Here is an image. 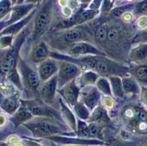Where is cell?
<instances>
[{
	"label": "cell",
	"instance_id": "47",
	"mask_svg": "<svg viewBox=\"0 0 147 146\" xmlns=\"http://www.w3.org/2000/svg\"><path fill=\"white\" fill-rule=\"evenodd\" d=\"M1 138H2V137H1V134H0V139H1Z\"/></svg>",
	"mask_w": 147,
	"mask_h": 146
},
{
	"label": "cell",
	"instance_id": "38",
	"mask_svg": "<svg viewBox=\"0 0 147 146\" xmlns=\"http://www.w3.org/2000/svg\"><path fill=\"white\" fill-rule=\"evenodd\" d=\"M138 128L141 131H145L147 129V123L146 122H140Z\"/></svg>",
	"mask_w": 147,
	"mask_h": 146
},
{
	"label": "cell",
	"instance_id": "43",
	"mask_svg": "<svg viewBox=\"0 0 147 146\" xmlns=\"http://www.w3.org/2000/svg\"><path fill=\"white\" fill-rule=\"evenodd\" d=\"M143 98H144L145 102H147V89L144 91V93H143Z\"/></svg>",
	"mask_w": 147,
	"mask_h": 146
},
{
	"label": "cell",
	"instance_id": "2",
	"mask_svg": "<svg viewBox=\"0 0 147 146\" xmlns=\"http://www.w3.org/2000/svg\"><path fill=\"white\" fill-rule=\"evenodd\" d=\"M58 89H61L69 82L75 81L82 73V69L78 65L65 60H58Z\"/></svg>",
	"mask_w": 147,
	"mask_h": 146
},
{
	"label": "cell",
	"instance_id": "42",
	"mask_svg": "<svg viewBox=\"0 0 147 146\" xmlns=\"http://www.w3.org/2000/svg\"><path fill=\"white\" fill-rule=\"evenodd\" d=\"M40 0H26V2L28 4H32L34 5V3H37V2H39Z\"/></svg>",
	"mask_w": 147,
	"mask_h": 146
},
{
	"label": "cell",
	"instance_id": "17",
	"mask_svg": "<svg viewBox=\"0 0 147 146\" xmlns=\"http://www.w3.org/2000/svg\"><path fill=\"white\" fill-rule=\"evenodd\" d=\"M96 86L100 91V93L102 92L105 95H110V96L112 95L111 88L108 78L105 77H99L96 82Z\"/></svg>",
	"mask_w": 147,
	"mask_h": 146
},
{
	"label": "cell",
	"instance_id": "23",
	"mask_svg": "<svg viewBox=\"0 0 147 146\" xmlns=\"http://www.w3.org/2000/svg\"><path fill=\"white\" fill-rule=\"evenodd\" d=\"M2 106L5 110L8 113H13L18 107V103L16 102V100L5 98L2 102Z\"/></svg>",
	"mask_w": 147,
	"mask_h": 146
},
{
	"label": "cell",
	"instance_id": "14",
	"mask_svg": "<svg viewBox=\"0 0 147 146\" xmlns=\"http://www.w3.org/2000/svg\"><path fill=\"white\" fill-rule=\"evenodd\" d=\"M17 61V52L13 49L6 53L0 61V70L3 73H9L14 69Z\"/></svg>",
	"mask_w": 147,
	"mask_h": 146
},
{
	"label": "cell",
	"instance_id": "33",
	"mask_svg": "<svg viewBox=\"0 0 147 146\" xmlns=\"http://www.w3.org/2000/svg\"><path fill=\"white\" fill-rule=\"evenodd\" d=\"M11 37H4V38H2L0 40V46L1 47H6L8 46L9 45H11Z\"/></svg>",
	"mask_w": 147,
	"mask_h": 146
},
{
	"label": "cell",
	"instance_id": "24",
	"mask_svg": "<svg viewBox=\"0 0 147 146\" xmlns=\"http://www.w3.org/2000/svg\"><path fill=\"white\" fill-rule=\"evenodd\" d=\"M107 32L108 30L105 26H100L96 32V37L100 43H104L107 40Z\"/></svg>",
	"mask_w": 147,
	"mask_h": 146
},
{
	"label": "cell",
	"instance_id": "3",
	"mask_svg": "<svg viewBox=\"0 0 147 146\" xmlns=\"http://www.w3.org/2000/svg\"><path fill=\"white\" fill-rule=\"evenodd\" d=\"M21 67L25 86L28 89V92L32 95V98H37V96L40 98L39 91L42 81L38 75L37 68H34L33 65L32 67L28 66L26 63H21Z\"/></svg>",
	"mask_w": 147,
	"mask_h": 146
},
{
	"label": "cell",
	"instance_id": "19",
	"mask_svg": "<svg viewBox=\"0 0 147 146\" xmlns=\"http://www.w3.org/2000/svg\"><path fill=\"white\" fill-rule=\"evenodd\" d=\"M32 117H33V115L30 113L28 110H22L15 115L14 118H13V122H14L15 125L18 126L22 122L31 119Z\"/></svg>",
	"mask_w": 147,
	"mask_h": 146
},
{
	"label": "cell",
	"instance_id": "39",
	"mask_svg": "<svg viewBox=\"0 0 147 146\" xmlns=\"http://www.w3.org/2000/svg\"><path fill=\"white\" fill-rule=\"evenodd\" d=\"M6 123V117L2 114H0V127L5 125Z\"/></svg>",
	"mask_w": 147,
	"mask_h": 146
},
{
	"label": "cell",
	"instance_id": "4",
	"mask_svg": "<svg viewBox=\"0 0 147 146\" xmlns=\"http://www.w3.org/2000/svg\"><path fill=\"white\" fill-rule=\"evenodd\" d=\"M57 91L58 78L56 75L41 84L39 91V97L41 102L47 105L52 106L55 102Z\"/></svg>",
	"mask_w": 147,
	"mask_h": 146
},
{
	"label": "cell",
	"instance_id": "41",
	"mask_svg": "<svg viewBox=\"0 0 147 146\" xmlns=\"http://www.w3.org/2000/svg\"><path fill=\"white\" fill-rule=\"evenodd\" d=\"M58 5H60V7L62 8V7H65V6H67L68 1H67V0H58Z\"/></svg>",
	"mask_w": 147,
	"mask_h": 146
},
{
	"label": "cell",
	"instance_id": "21",
	"mask_svg": "<svg viewBox=\"0 0 147 146\" xmlns=\"http://www.w3.org/2000/svg\"><path fill=\"white\" fill-rule=\"evenodd\" d=\"M131 57L135 62H142L143 61H144L146 57H147L146 46L139 47V48L134 49L131 54Z\"/></svg>",
	"mask_w": 147,
	"mask_h": 146
},
{
	"label": "cell",
	"instance_id": "20",
	"mask_svg": "<svg viewBox=\"0 0 147 146\" xmlns=\"http://www.w3.org/2000/svg\"><path fill=\"white\" fill-rule=\"evenodd\" d=\"M122 85L124 93H134L137 92L136 83L132 78L125 77L122 78Z\"/></svg>",
	"mask_w": 147,
	"mask_h": 146
},
{
	"label": "cell",
	"instance_id": "29",
	"mask_svg": "<svg viewBox=\"0 0 147 146\" xmlns=\"http://www.w3.org/2000/svg\"><path fill=\"white\" fill-rule=\"evenodd\" d=\"M89 128V134L91 136L96 135L99 131V127L96 123H92L88 126Z\"/></svg>",
	"mask_w": 147,
	"mask_h": 146
},
{
	"label": "cell",
	"instance_id": "36",
	"mask_svg": "<svg viewBox=\"0 0 147 146\" xmlns=\"http://www.w3.org/2000/svg\"><path fill=\"white\" fill-rule=\"evenodd\" d=\"M67 5L71 8V10L77 9L78 7V2L77 0H69Z\"/></svg>",
	"mask_w": 147,
	"mask_h": 146
},
{
	"label": "cell",
	"instance_id": "35",
	"mask_svg": "<svg viewBox=\"0 0 147 146\" xmlns=\"http://www.w3.org/2000/svg\"><path fill=\"white\" fill-rule=\"evenodd\" d=\"M138 13H147V0L144 1L138 8Z\"/></svg>",
	"mask_w": 147,
	"mask_h": 146
},
{
	"label": "cell",
	"instance_id": "6",
	"mask_svg": "<svg viewBox=\"0 0 147 146\" xmlns=\"http://www.w3.org/2000/svg\"><path fill=\"white\" fill-rule=\"evenodd\" d=\"M69 57L73 58L86 57V56H104L101 50L98 49L89 42H80L76 43L68 50Z\"/></svg>",
	"mask_w": 147,
	"mask_h": 146
},
{
	"label": "cell",
	"instance_id": "44",
	"mask_svg": "<svg viewBox=\"0 0 147 146\" xmlns=\"http://www.w3.org/2000/svg\"><path fill=\"white\" fill-rule=\"evenodd\" d=\"M91 2V0H83V2L84 4H87V3H89V2Z\"/></svg>",
	"mask_w": 147,
	"mask_h": 146
},
{
	"label": "cell",
	"instance_id": "34",
	"mask_svg": "<svg viewBox=\"0 0 147 146\" xmlns=\"http://www.w3.org/2000/svg\"><path fill=\"white\" fill-rule=\"evenodd\" d=\"M61 13L64 17H69L72 14V10H71V8L68 5L65 6V7H63L61 8Z\"/></svg>",
	"mask_w": 147,
	"mask_h": 146
},
{
	"label": "cell",
	"instance_id": "15",
	"mask_svg": "<svg viewBox=\"0 0 147 146\" xmlns=\"http://www.w3.org/2000/svg\"><path fill=\"white\" fill-rule=\"evenodd\" d=\"M59 110L61 111V116L63 117V119L69 124V125L72 128H76V117H75V114L73 112V110L69 108V105H67V103L61 98V97L59 99Z\"/></svg>",
	"mask_w": 147,
	"mask_h": 146
},
{
	"label": "cell",
	"instance_id": "10",
	"mask_svg": "<svg viewBox=\"0 0 147 146\" xmlns=\"http://www.w3.org/2000/svg\"><path fill=\"white\" fill-rule=\"evenodd\" d=\"M50 56V50L45 41L39 40L32 46L30 53V61L32 65L37 66Z\"/></svg>",
	"mask_w": 147,
	"mask_h": 146
},
{
	"label": "cell",
	"instance_id": "16",
	"mask_svg": "<svg viewBox=\"0 0 147 146\" xmlns=\"http://www.w3.org/2000/svg\"><path fill=\"white\" fill-rule=\"evenodd\" d=\"M108 78L110 82L112 95L114 97H117V98L123 97L124 92L122 85V78H119L118 75H114L108 76Z\"/></svg>",
	"mask_w": 147,
	"mask_h": 146
},
{
	"label": "cell",
	"instance_id": "48",
	"mask_svg": "<svg viewBox=\"0 0 147 146\" xmlns=\"http://www.w3.org/2000/svg\"><path fill=\"white\" fill-rule=\"evenodd\" d=\"M113 146H116V145H113Z\"/></svg>",
	"mask_w": 147,
	"mask_h": 146
},
{
	"label": "cell",
	"instance_id": "31",
	"mask_svg": "<svg viewBox=\"0 0 147 146\" xmlns=\"http://www.w3.org/2000/svg\"><path fill=\"white\" fill-rule=\"evenodd\" d=\"M79 132L83 135H88L89 134V128L88 126L86 125L83 122H80V126H79Z\"/></svg>",
	"mask_w": 147,
	"mask_h": 146
},
{
	"label": "cell",
	"instance_id": "32",
	"mask_svg": "<svg viewBox=\"0 0 147 146\" xmlns=\"http://www.w3.org/2000/svg\"><path fill=\"white\" fill-rule=\"evenodd\" d=\"M137 26L138 28H144L147 26V18L146 17H141L138 19L137 21Z\"/></svg>",
	"mask_w": 147,
	"mask_h": 146
},
{
	"label": "cell",
	"instance_id": "45",
	"mask_svg": "<svg viewBox=\"0 0 147 146\" xmlns=\"http://www.w3.org/2000/svg\"><path fill=\"white\" fill-rule=\"evenodd\" d=\"M3 101V99H2V95L0 94V103H2V102Z\"/></svg>",
	"mask_w": 147,
	"mask_h": 146
},
{
	"label": "cell",
	"instance_id": "9",
	"mask_svg": "<svg viewBox=\"0 0 147 146\" xmlns=\"http://www.w3.org/2000/svg\"><path fill=\"white\" fill-rule=\"evenodd\" d=\"M80 96H82V102L88 110H93L99 105L101 99L100 91L96 85L88 86L82 88V92L80 91Z\"/></svg>",
	"mask_w": 147,
	"mask_h": 146
},
{
	"label": "cell",
	"instance_id": "40",
	"mask_svg": "<svg viewBox=\"0 0 147 146\" xmlns=\"http://www.w3.org/2000/svg\"><path fill=\"white\" fill-rule=\"evenodd\" d=\"M121 137L124 139H128L130 137V133L129 132L125 131H121Z\"/></svg>",
	"mask_w": 147,
	"mask_h": 146
},
{
	"label": "cell",
	"instance_id": "12",
	"mask_svg": "<svg viewBox=\"0 0 147 146\" xmlns=\"http://www.w3.org/2000/svg\"><path fill=\"white\" fill-rule=\"evenodd\" d=\"M55 108L44 103H32L28 106V110L34 116L45 118H58Z\"/></svg>",
	"mask_w": 147,
	"mask_h": 146
},
{
	"label": "cell",
	"instance_id": "22",
	"mask_svg": "<svg viewBox=\"0 0 147 146\" xmlns=\"http://www.w3.org/2000/svg\"><path fill=\"white\" fill-rule=\"evenodd\" d=\"M90 116H91L92 120L94 121V122L103 121V119H105V118L107 117L104 107L99 105L93 110L91 115H90Z\"/></svg>",
	"mask_w": 147,
	"mask_h": 146
},
{
	"label": "cell",
	"instance_id": "46",
	"mask_svg": "<svg viewBox=\"0 0 147 146\" xmlns=\"http://www.w3.org/2000/svg\"><path fill=\"white\" fill-rule=\"evenodd\" d=\"M0 146H7L5 144H3V143H0Z\"/></svg>",
	"mask_w": 147,
	"mask_h": 146
},
{
	"label": "cell",
	"instance_id": "18",
	"mask_svg": "<svg viewBox=\"0 0 147 146\" xmlns=\"http://www.w3.org/2000/svg\"><path fill=\"white\" fill-rule=\"evenodd\" d=\"M73 110L76 116H78L81 119L85 120L88 119L90 116L89 110L85 107L84 104L82 102H78L73 106Z\"/></svg>",
	"mask_w": 147,
	"mask_h": 146
},
{
	"label": "cell",
	"instance_id": "1",
	"mask_svg": "<svg viewBox=\"0 0 147 146\" xmlns=\"http://www.w3.org/2000/svg\"><path fill=\"white\" fill-rule=\"evenodd\" d=\"M53 1L47 0L36 14L32 37V41L34 43L40 40L50 26L53 17Z\"/></svg>",
	"mask_w": 147,
	"mask_h": 146
},
{
	"label": "cell",
	"instance_id": "27",
	"mask_svg": "<svg viewBox=\"0 0 147 146\" xmlns=\"http://www.w3.org/2000/svg\"><path fill=\"white\" fill-rule=\"evenodd\" d=\"M103 107L105 109H112L114 106V102L110 95H105L101 98Z\"/></svg>",
	"mask_w": 147,
	"mask_h": 146
},
{
	"label": "cell",
	"instance_id": "37",
	"mask_svg": "<svg viewBox=\"0 0 147 146\" xmlns=\"http://www.w3.org/2000/svg\"><path fill=\"white\" fill-rule=\"evenodd\" d=\"M123 18L125 21L130 22L132 20V15L131 14V13H125L123 15Z\"/></svg>",
	"mask_w": 147,
	"mask_h": 146
},
{
	"label": "cell",
	"instance_id": "26",
	"mask_svg": "<svg viewBox=\"0 0 147 146\" xmlns=\"http://www.w3.org/2000/svg\"><path fill=\"white\" fill-rule=\"evenodd\" d=\"M134 75L138 80L141 81H147V67H139L135 70Z\"/></svg>",
	"mask_w": 147,
	"mask_h": 146
},
{
	"label": "cell",
	"instance_id": "28",
	"mask_svg": "<svg viewBox=\"0 0 147 146\" xmlns=\"http://www.w3.org/2000/svg\"><path fill=\"white\" fill-rule=\"evenodd\" d=\"M8 78L11 80V81L14 83L15 85L18 87L19 88L21 87V81H20V77L17 73V72L14 69H12L11 72L8 73Z\"/></svg>",
	"mask_w": 147,
	"mask_h": 146
},
{
	"label": "cell",
	"instance_id": "30",
	"mask_svg": "<svg viewBox=\"0 0 147 146\" xmlns=\"http://www.w3.org/2000/svg\"><path fill=\"white\" fill-rule=\"evenodd\" d=\"M9 3H7V2H4L0 5V16L5 14L7 13L8 10H9Z\"/></svg>",
	"mask_w": 147,
	"mask_h": 146
},
{
	"label": "cell",
	"instance_id": "5",
	"mask_svg": "<svg viewBox=\"0 0 147 146\" xmlns=\"http://www.w3.org/2000/svg\"><path fill=\"white\" fill-rule=\"evenodd\" d=\"M48 118L40 117L37 120H34L28 124V128L32 131L40 136H49L60 131L58 125L55 124Z\"/></svg>",
	"mask_w": 147,
	"mask_h": 146
},
{
	"label": "cell",
	"instance_id": "11",
	"mask_svg": "<svg viewBox=\"0 0 147 146\" xmlns=\"http://www.w3.org/2000/svg\"><path fill=\"white\" fill-rule=\"evenodd\" d=\"M80 87H78L75 80L58 90L61 93V97L68 104L73 106L78 102V98L80 97Z\"/></svg>",
	"mask_w": 147,
	"mask_h": 146
},
{
	"label": "cell",
	"instance_id": "7",
	"mask_svg": "<svg viewBox=\"0 0 147 146\" xmlns=\"http://www.w3.org/2000/svg\"><path fill=\"white\" fill-rule=\"evenodd\" d=\"M88 34L84 31H81L77 28H69L62 34V36L59 37L60 41H61V46H66L69 49L72 46L80 42H90V37Z\"/></svg>",
	"mask_w": 147,
	"mask_h": 146
},
{
	"label": "cell",
	"instance_id": "8",
	"mask_svg": "<svg viewBox=\"0 0 147 146\" xmlns=\"http://www.w3.org/2000/svg\"><path fill=\"white\" fill-rule=\"evenodd\" d=\"M36 67L40 79L43 83L57 75L58 71V61L55 58L49 57L38 63Z\"/></svg>",
	"mask_w": 147,
	"mask_h": 146
},
{
	"label": "cell",
	"instance_id": "25",
	"mask_svg": "<svg viewBox=\"0 0 147 146\" xmlns=\"http://www.w3.org/2000/svg\"><path fill=\"white\" fill-rule=\"evenodd\" d=\"M96 13L97 11H96V10L88 9L83 11L82 12H81V14H79V20L81 19L82 21H87L92 20L93 17H95Z\"/></svg>",
	"mask_w": 147,
	"mask_h": 146
},
{
	"label": "cell",
	"instance_id": "13",
	"mask_svg": "<svg viewBox=\"0 0 147 146\" xmlns=\"http://www.w3.org/2000/svg\"><path fill=\"white\" fill-rule=\"evenodd\" d=\"M99 75L93 70H85L82 72L78 76V80L76 81L80 89L88 86H91L96 84L97 79L99 78Z\"/></svg>",
	"mask_w": 147,
	"mask_h": 146
}]
</instances>
